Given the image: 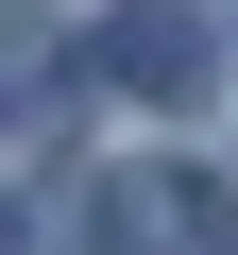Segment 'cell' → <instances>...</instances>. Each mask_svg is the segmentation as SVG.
Instances as JSON below:
<instances>
[{"label":"cell","mask_w":238,"mask_h":255,"mask_svg":"<svg viewBox=\"0 0 238 255\" xmlns=\"http://www.w3.org/2000/svg\"><path fill=\"white\" fill-rule=\"evenodd\" d=\"M102 238H119V255H238V204H221L204 170H119V187H102Z\"/></svg>","instance_id":"6da1fadb"},{"label":"cell","mask_w":238,"mask_h":255,"mask_svg":"<svg viewBox=\"0 0 238 255\" xmlns=\"http://www.w3.org/2000/svg\"><path fill=\"white\" fill-rule=\"evenodd\" d=\"M102 68L136 85V102H187V85H204V17H187V0H136V17L102 34Z\"/></svg>","instance_id":"7a4b0ae2"},{"label":"cell","mask_w":238,"mask_h":255,"mask_svg":"<svg viewBox=\"0 0 238 255\" xmlns=\"http://www.w3.org/2000/svg\"><path fill=\"white\" fill-rule=\"evenodd\" d=\"M0 255H17V221H0Z\"/></svg>","instance_id":"3957f363"}]
</instances>
